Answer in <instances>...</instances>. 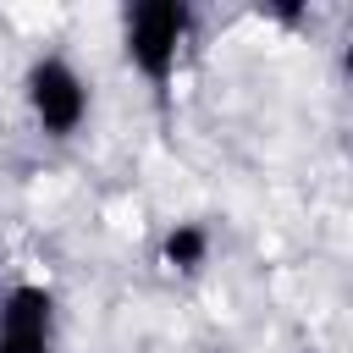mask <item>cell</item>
I'll return each mask as SVG.
<instances>
[{
  "label": "cell",
  "mask_w": 353,
  "mask_h": 353,
  "mask_svg": "<svg viewBox=\"0 0 353 353\" xmlns=\"http://www.w3.org/2000/svg\"><path fill=\"white\" fill-rule=\"evenodd\" d=\"M210 254H215V232L204 221H176L160 237V265L176 270V276H199L210 265Z\"/></svg>",
  "instance_id": "cell-4"
},
{
  "label": "cell",
  "mask_w": 353,
  "mask_h": 353,
  "mask_svg": "<svg viewBox=\"0 0 353 353\" xmlns=\"http://www.w3.org/2000/svg\"><path fill=\"white\" fill-rule=\"evenodd\" d=\"M188 39H193V6L188 0H138L121 17V55L149 88H165L182 72Z\"/></svg>",
  "instance_id": "cell-1"
},
{
  "label": "cell",
  "mask_w": 353,
  "mask_h": 353,
  "mask_svg": "<svg viewBox=\"0 0 353 353\" xmlns=\"http://www.w3.org/2000/svg\"><path fill=\"white\" fill-rule=\"evenodd\" d=\"M61 303L44 281H11L0 292V353H55Z\"/></svg>",
  "instance_id": "cell-3"
},
{
  "label": "cell",
  "mask_w": 353,
  "mask_h": 353,
  "mask_svg": "<svg viewBox=\"0 0 353 353\" xmlns=\"http://www.w3.org/2000/svg\"><path fill=\"white\" fill-rule=\"evenodd\" d=\"M22 105H28V116H33V127H39L44 138L66 143V138H77V132L88 127L94 88H88V77H83V66H77L72 55L44 50V55H33L28 72H22Z\"/></svg>",
  "instance_id": "cell-2"
}]
</instances>
